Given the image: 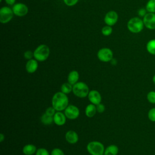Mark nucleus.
<instances>
[{"label": "nucleus", "mask_w": 155, "mask_h": 155, "mask_svg": "<svg viewBox=\"0 0 155 155\" xmlns=\"http://www.w3.org/2000/svg\"><path fill=\"white\" fill-rule=\"evenodd\" d=\"M51 105L56 111H62L68 105V97L66 94L62 91H58L53 95Z\"/></svg>", "instance_id": "f257e3e1"}, {"label": "nucleus", "mask_w": 155, "mask_h": 155, "mask_svg": "<svg viewBox=\"0 0 155 155\" xmlns=\"http://www.w3.org/2000/svg\"><path fill=\"white\" fill-rule=\"evenodd\" d=\"M144 27L143 19H141L139 17H133L127 22V28L133 33H140L143 30Z\"/></svg>", "instance_id": "f03ea898"}, {"label": "nucleus", "mask_w": 155, "mask_h": 155, "mask_svg": "<svg viewBox=\"0 0 155 155\" xmlns=\"http://www.w3.org/2000/svg\"><path fill=\"white\" fill-rule=\"evenodd\" d=\"M73 94L80 98H84L88 96L90 92L88 85L84 82H78L73 85Z\"/></svg>", "instance_id": "7ed1b4c3"}, {"label": "nucleus", "mask_w": 155, "mask_h": 155, "mask_svg": "<svg viewBox=\"0 0 155 155\" xmlns=\"http://www.w3.org/2000/svg\"><path fill=\"white\" fill-rule=\"evenodd\" d=\"M33 54L36 60L39 62H42L48 58L50 54V48L47 45L42 44L39 45L35 49Z\"/></svg>", "instance_id": "20e7f679"}, {"label": "nucleus", "mask_w": 155, "mask_h": 155, "mask_svg": "<svg viewBox=\"0 0 155 155\" xmlns=\"http://www.w3.org/2000/svg\"><path fill=\"white\" fill-rule=\"evenodd\" d=\"M87 150L91 155H104L105 147L99 141H91L87 144Z\"/></svg>", "instance_id": "39448f33"}, {"label": "nucleus", "mask_w": 155, "mask_h": 155, "mask_svg": "<svg viewBox=\"0 0 155 155\" xmlns=\"http://www.w3.org/2000/svg\"><path fill=\"white\" fill-rule=\"evenodd\" d=\"M98 59L104 62H110L112 60L113 53L111 50L108 48H102L100 49L97 54Z\"/></svg>", "instance_id": "423d86ee"}, {"label": "nucleus", "mask_w": 155, "mask_h": 155, "mask_svg": "<svg viewBox=\"0 0 155 155\" xmlns=\"http://www.w3.org/2000/svg\"><path fill=\"white\" fill-rule=\"evenodd\" d=\"M13 12L8 7H3L0 10V22L2 24L8 22L13 16Z\"/></svg>", "instance_id": "0eeeda50"}, {"label": "nucleus", "mask_w": 155, "mask_h": 155, "mask_svg": "<svg viewBox=\"0 0 155 155\" xmlns=\"http://www.w3.org/2000/svg\"><path fill=\"white\" fill-rule=\"evenodd\" d=\"M64 114L68 119L74 120L79 117L80 111L76 106L74 105H68L64 110Z\"/></svg>", "instance_id": "6e6552de"}, {"label": "nucleus", "mask_w": 155, "mask_h": 155, "mask_svg": "<svg viewBox=\"0 0 155 155\" xmlns=\"http://www.w3.org/2000/svg\"><path fill=\"white\" fill-rule=\"evenodd\" d=\"M143 22L144 26L150 30H155V13H147L143 18Z\"/></svg>", "instance_id": "1a4fd4ad"}, {"label": "nucleus", "mask_w": 155, "mask_h": 155, "mask_svg": "<svg viewBox=\"0 0 155 155\" xmlns=\"http://www.w3.org/2000/svg\"><path fill=\"white\" fill-rule=\"evenodd\" d=\"M14 14L18 16H23L28 13V7L22 3L16 4L12 8Z\"/></svg>", "instance_id": "9d476101"}, {"label": "nucleus", "mask_w": 155, "mask_h": 155, "mask_svg": "<svg viewBox=\"0 0 155 155\" xmlns=\"http://www.w3.org/2000/svg\"><path fill=\"white\" fill-rule=\"evenodd\" d=\"M118 19V15L115 11H110L105 16L104 21L108 25L112 26L114 25Z\"/></svg>", "instance_id": "9b49d317"}, {"label": "nucleus", "mask_w": 155, "mask_h": 155, "mask_svg": "<svg viewBox=\"0 0 155 155\" xmlns=\"http://www.w3.org/2000/svg\"><path fill=\"white\" fill-rule=\"evenodd\" d=\"M88 98L90 102L95 105L101 103L102 96L100 93L97 90H93L90 91L88 95Z\"/></svg>", "instance_id": "f8f14e48"}, {"label": "nucleus", "mask_w": 155, "mask_h": 155, "mask_svg": "<svg viewBox=\"0 0 155 155\" xmlns=\"http://www.w3.org/2000/svg\"><path fill=\"white\" fill-rule=\"evenodd\" d=\"M66 118L64 113L61 111H56L53 116V122L58 126H62L65 124Z\"/></svg>", "instance_id": "ddd939ff"}, {"label": "nucleus", "mask_w": 155, "mask_h": 155, "mask_svg": "<svg viewBox=\"0 0 155 155\" xmlns=\"http://www.w3.org/2000/svg\"><path fill=\"white\" fill-rule=\"evenodd\" d=\"M65 140L70 144H75L79 140V136L78 133L73 130L68 131L65 135Z\"/></svg>", "instance_id": "4468645a"}, {"label": "nucleus", "mask_w": 155, "mask_h": 155, "mask_svg": "<svg viewBox=\"0 0 155 155\" xmlns=\"http://www.w3.org/2000/svg\"><path fill=\"white\" fill-rule=\"evenodd\" d=\"M38 68V61L36 59H30L28 60L25 65V68L27 71L28 73H35Z\"/></svg>", "instance_id": "2eb2a0df"}, {"label": "nucleus", "mask_w": 155, "mask_h": 155, "mask_svg": "<svg viewBox=\"0 0 155 155\" xmlns=\"http://www.w3.org/2000/svg\"><path fill=\"white\" fill-rule=\"evenodd\" d=\"M79 78V73L76 70H72L69 73L68 75L67 81L68 83L73 85L78 82Z\"/></svg>", "instance_id": "dca6fc26"}, {"label": "nucleus", "mask_w": 155, "mask_h": 155, "mask_svg": "<svg viewBox=\"0 0 155 155\" xmlns=\"http://www.w3.org/2000/svg\"><path fill=\"white\" fill-rule=\"evenodd\" d=\"M37 151L36 147L33 144H27L22 148V153L25 155H33Z\"/></svg>", "instance_id": "f3484780"}, {"label": "nucleus", "mask_w": 155, "mask_h": 155, "mask_svg": "<svg viewBox=\"0 0 155 155\" xmlns=\"http://www.w3.org/2000/svg\"><path fill=\"white\" fill-rule=\"evenodd\" d=\"M96 106L93 104H90L86 107L85 114L88 117H92L96 114Z\"/></svg>", "instance_id": "a211bd4d"}, {"label": "nucleus", "mask_w": 155, "mask_h": 155, "mask_svg": "<svg viewBox=\"0 0 155 155\" xmlns=\"http://www.w3.org/2000/svg\"><path fill=\"white\" fill-rule=\"evenodd\" d=\"M119 152V148L116 145L112 144L108 146L104 151V155H117Z\"/></svg>", "instance_id": "6ab92c4d"}, {"label": "nucleus", "mask_w": 155, "mask_h": 155, "mask_svg": "<svg viewBox=\"0 0 155 155\" xmlns=\"http://www.w3.org/2000/svg\"><path fill=\"white\" fill-rule=\"evenodd\" d=\"M146 50L148 53L155 56V39L148 41L146 44Z\"/></svg>", "instance_id": "aec40b11"}, {"label": "nucleus", "mask_w": 155, "mask_h": 155, "mask_svg": "<svg viewBox=\"0 0 155 155\" xmlns=\"http://www.w3.org/2000/svg\"><path fill=\"white\" fill-rule=\"evenodd\" d=\"M41 121L44 125H51L53 122V116H50L45 113L41 117Z\"/></svg>", "instance_id": "412c9836"}, {"label": "nucleus", "mask_w": 155, "mask_h": 155, "mask_svg": "<svg viewBox=\"0 0 155 155\" xmlns=\"http://www.w3.org/2000/svg\"><path fill=\"white\" fill-rule=\"evenodd\" d=\"M72 90H73V85L70 83H68V82L64 83L61 87V91H62V93L66 94L70 93L71 91H72Z\"/></svg>", "instance_id": "4be33fe9"}, {"label": "nucleus", "mask_w": 155, "mask_h": 155, "mask_svg": "<svg viewBox=\"0 0 155 155\" xmlns=\"http://www.w3.org/2000/svg\"><path fill=\"white\" fill-rule=\"evenodd\" d=\"M145 8L148 13H155V0H148L146 4Z\"/></svg>", "instance_id": "5701e85b"}, {"label": "nucleus", "mask_w": 155, "mask_h": 155, "mask_svg": "<svg viewBox=\"0 0 155 155\" xmlns=\"http://www.w3.org/2000/svg\"><path fill=\"white\" fill-rule=\"evenodd\" d=\"M147 99L151 104H155V91H150L147 94Z\"/></svg>", "instance_id": "b1692460"}, {"label": "nucleus", "mask_w": 155, "mask_h": 155, "mask_svg": "<svg viewBox=\"0 0 155 155\" xmlns=\"http://www.w3.org/2000/svg\"><path fill=\"white\" fill-rule=\"evenodd\" d=\"M147 116L150 121L155 122V107H153L149 110Z\"/></svg>", "instance_id": "393cba45"}, {"label": "nucleus", "mask_w": 155, "mask_h": 155, "mask_svg": "<svg viewBox=\"0 0 155 155\" xmlns=\"http://www.w3.org/2000/svg\"><path fill=\"white\" fill-rule=\"evenodd\" d=\"M112 33V28L110 25H106L102 29V33L104 36H109Z\"/></svg>", "instance_id": "a878e982"}, {"label": "nucleus", "mask_w": 155, "mask_h": 155, "mask_svg": "<svg viewBox=\"0 0 155 155\" xmlns=\"http://www.w3.org/2000/svg\"><path fill=\"white\" fill-rule=\"evenodd\" d=\"M35 155H50L48 150L44 148H40L37 150Z\"/></svg>", "instance_id": "bb28decb"}, {"label": "nucleus", "mask_w": 155, "mask_h": 155, "mask_svg": "<svg viewBox=\"0 0 155 155\" xmlns=\"http://www.w3.org/2000/svg\"><path fill=\"white\" fill-rule=\"evenodd\" d=\"M50 155H65L64 151L59 148H55L53 150H52Z\"/></svg>", "instance_id": "cd10ccee"}, {"label": "nucleus", "mask_w": 155, "mask_h": 155, "mask_svg": "<svg viewBox=\"0 0 155 155\" xmlns=\"http://www.w3.org/2000/svg\"><path fill=\"white\" fill-rule=\"evenodd\" d=\"M56 110L53 107H50L47 108L45 110V113L51 116H53L56 113Z\"/></svg>", "instance_id": "c85d7f7f"}, {"label": "nucleus", "mask_w": 155, "mask_h": 155, "mask_svg": "<svg viewBox=\"0 0 155 155\" xmlns=\"http://www.w3.org/2000/svg\"><path fill=\"white\" fill-rule=\"evenodd\" d=\"M96 110H97V111L99 113H103L104 111H105V105L102 104V103H100L97 105H96Z\"/></svg>", "instance_id": "c756f323"}, {"label": "nucleus", "mask_w": 155, "mask_h": 155, "mask_svg": "<svg viewBox=\"0 0 155 155\" xmlns=\"http://www.w3.org/2000/svg\"><path fill=\"white\" fill-rule=\"evenodd\" d=\"M24 58L27 59H31V58L34 56V54L32 51H30V50H28V51H26L24 54Z\"/></svg>", "instance_id": "7c9ffc66"}, {"label": "nucleus", "mask_w": 155, "mask_h": 155, "mask_svg": "<svg viewBox=\"0 0 155 155\" xmlns=\"http://www.w3.org/2000/svg\"><path fill=\"white\" fill-rule=\"evenodd\" d=\"M64 3L68 6H73L79 0H63Z\"/></svg>", "instance_id": "2f4dec72"}, {"label": "nucleus", "mask_w": 155, "mask_h": 155, "mask_svg": "<svg viewBox=\"0 0 155 155\" xmlns=\"http://www.w3.org/2000/svg\"><path fill=\"white\" fill-rule=\"evenodd\" d=\"M147 11L146 10L145 8H140L138 12H137V13H138V15L140 17H144L145 16V15L147 13Z\"/></svg>", "instance_id": "473e14b6"}, {"label": "nucleus", "mask_w": 155, "mask_h": 155, "mask_svg": "<svg viewBox=\"0 0 155 155\" xmlns=\"http://www.w3.org/2000/svg\"><path fill=\"white\" fill-rule=\"evenodd\" d=\"M6 3L8 5H13L15 2V0H5Z\"/></svg>", "instance_id": "72a5a7b5"}, {"label": "nucleus", "mask_w": 155, "mask_h": 155, "mask_svg": "<svg viewBox=\"0 0 155 155\" xmlns=\"http://www.w3.org/2000/svg\"><path fill=\"white\" fill-rule=\"evenodd\" d=\"M4 139H5V136L2 133H1L0 134V142H2Z\"/></svg>", "instance_id": "f704fd0d"}, {"label": "nucleus", "mask_w": 155, "mask_h": 155, "mask_svg": "<svg viewBox=\"0 0 155 155\" xmlns=\"http://www.w3.org/2000/svg\"><path fill=\"white\" fill-rule=\"evenodd\" d=\"M111 64H112L113 65H115V64L117 63V62L116 61V60H115V59H112V60L111 61Z\"/></svg>", "instance_id": "c9c22d12"}, {"label": "nucleus", "mask_w": 155, "mask_h": 155, "mask_svg": "<svg viewBox=\"0 0 155 155\" xmlns=\"http://www.w3.org/2000/svg\"><path fill=\"white\" fill-rule=\"evenodd\" d=\"M152 81L153 82V84L155 85V74H154V76H153V78H152Z\"/></svg>", "instance_id": "e433bc0d"}]
</instances>
